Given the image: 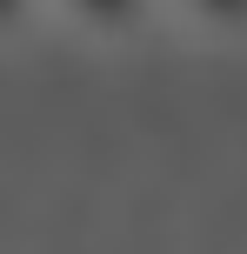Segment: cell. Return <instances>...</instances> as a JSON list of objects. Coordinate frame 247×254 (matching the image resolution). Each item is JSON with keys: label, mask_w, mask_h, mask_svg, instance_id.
I'll return each mask as SVG.
<instances>
[{"label": "cell", "mask_w": 247, "mask_h": 254, "mask_svg": "<svg viewBox=\"0 0 247 254\" xmlns=\"http://www.w3.org/2000/svg\"><path fill=\"white\" fill-rule=\"evenodd\" d=\"M47 20L87 47H141L167 27V0H47Z\"/></svg>", "instance_id": "1"}, {"label": "cell", "mask_w": 247, "mask_h": 254, "mask_svg": "<svg viewBox=\"0 0 247 254\" xmlns=\"http://www.w3.org/2000/svg\"><path fill=\"white\" fill-rule=\"evenodd\" d=\"M167 20L207 47H247V0H167Z\"/></svg>", "instance_id": "2"}, {"label": "cell", "mask_w": 247, "mask_h": 254, "mask_svg": "<svg viewBox=\"0 0 247 254\" xmlns=\"http://www.w3.org/2000/svg\"><path fill=\"white\" fill-rule=\"evenodd\" d=\"M47 20V0H0V47L20 34H34V27Z\"/></svg>", "instance_id": "3"}]
</instances>
